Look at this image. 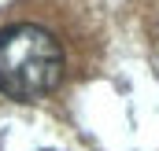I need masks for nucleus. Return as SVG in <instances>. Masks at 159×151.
Instances as JSON below:
<instances>
[{
    "label": "nucleus",
    "instance_id": "f257e3e1",
    "mask_svg": "<svg viewBox=\"0 0 159 151\" xmlns=\"http://www.w3.org/2000/svg\"><path fill=\"white\" fill-rule=\"evenodd\" d=\"M63 48L48 30L15 22L0 30V92L11 100H41L63 81Z\"/></svg>",
    "mask_w": 159,
    "mask_h": 151
}]
</instances>
